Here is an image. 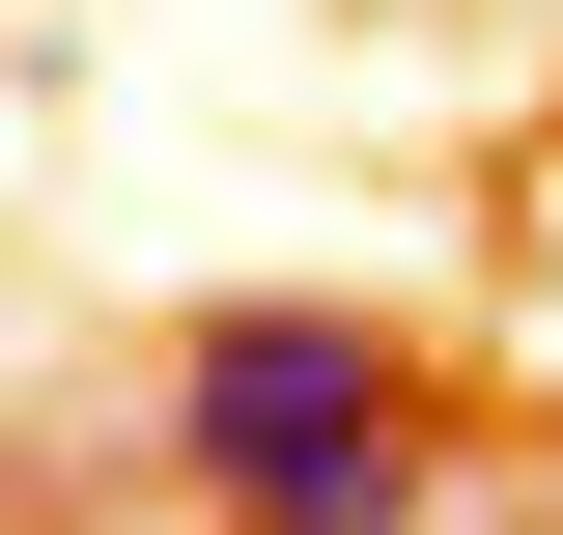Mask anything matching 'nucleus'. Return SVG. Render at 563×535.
Wrapping results in <instances>:
<instances>
[{
	"instance_id": "1",
	"label": "nucleus",
	"mask_w": 563,
	"mask_h": 535,
	"mask_svg": "<svg viewBox=\"0 0 563 535\" xmlns=\"http://www.w3.org/2000/svg\"><path fill=\"white\" fill-rule=\"evenodd\" d=\"M395 451H422V367H395V310H339V282H254V310L169 338V479H198L225 535L366 507Z\"/></svg>"
}]
</instances>
